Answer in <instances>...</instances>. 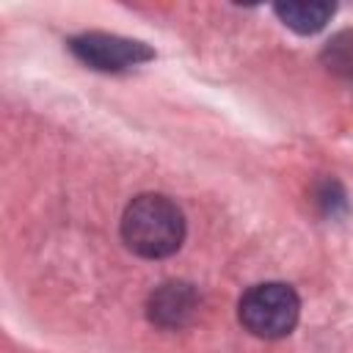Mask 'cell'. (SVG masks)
Wrapping results in <instances>:
<instances>
[{
	"label": "cell",
	"mask_w": 353,
	"mask_h": 353,
	"mask_svg": "<svg viewBox=\"0 0 353 353\" xmlns=\"http://www.w3.org/2000/svg\"><path fill=\"white\" fill-rule=\"evenodd\" d=\"M121 243L143 259H165L185 243V212L163 193H141L121 212Z\"/></svg>",
	"instance_id": "obj_1"
},
{
	"label": "cell",
	"mask_w": 353,
	"mask_h": 353,
	"mask_svg": "<svg viewBox=\"0 0 353 353\" xmlns=\"http://www.w3.org/2000/svg\"><path fill=\"white\" fill-rule=\"evenodd\" d=\"M301 317V298L284 281H262L248 287L237 301L240 325L259 339H284Z\"/></svg>",
	"instance_id": "obj_2"
},
{
	"label": "cell",
	"mask_w": 353,
	"mask_h": 353,
	"mask_svg": "<svg viewBox=\"0 0 353 353\" xmlns=\"http://www.w3.org/2000/svg\"><path fill=\"white\" fill-rule=\"evenodd\" d=\"M69 50L77 61H83L97 72H124L154 58V50L149 44L138 39L116 36V33H102V30L72 36Z\"/></svg>",
	"instance_id": "obj_3"
},
{
	"label": "cell",
	"mask_w": 353,
	"mask_h": 353,
	"mask_svg": "<svg viewBox=\"0 0 353 353\" xmlns=\"http://www.w3.org/2000/svg\"><path fill=\"white\" fill-rule=\"evenodd\" d=\"M199 312V292L188 281H163L146 301V317L160 328H182Z\"/></svg>",
	"instance_id": "obj_4"
},
{
	"label": "cell",
	"mask_w": 353,
	"mask_h": 353,
	"mask_svg": "<svg viewBox=\"0 0 353 353\" xmlns=\"http://www.w3.org/2000/svg\"><path fill=\"white\" fill-rule=\"evenodd\" d=\"M273 11H276V17L281 19L284 28L295 30L298 36H312V33H317L328 25L336 6L334 3H320V0H309V3H292L290 0V3H276Z\"/></svg>",
	"instance_id": "obj_5"
},
{
	"label": "cell",
	"mask_w": 353,
	"mask_h": 353,
	"mask_svg": "<svg viewBox=\"0 0 353 353\" xmlns=\"http://www.w3.org/2000/svg\"><path fill=\"white\" fill-rule=\"evenodd\" d=\"M320 61L325 63V69L331 74L345 77V80H353V28L334 33L325 41V47H323Z\"/></svg>",
	"instance_id": "obj_6"
}]
</instances>
